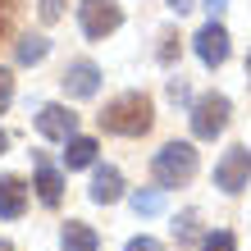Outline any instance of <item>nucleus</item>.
I'll use <instances>...</instances> for the list:
<instances>
[{"instance_id": "obj_23", "label": "nucleus", "mask_w": 251, "mask_h": 251, "mask_svg": "<svg viewBox=\"0 0 251 251\" xmlns=\"http://www.w3.org/2000/svg\"><path fill=\"white\" fill-rule=\"evenodd\" d=\"M169 96H174V100H187V82H183V78L169 82Z\"/></svg>"}, {"instance_id": "obj_9", "label": "nucleus", "mask_w": 251, "mask_h": 251, "mask_svg": "<svg viewBox=\"0 0 251 251\" xmlns=\"http://www.w3.org/2000/svg\"><path fill=\"white\" fill-rule=\"evenodd\" d=\"M23 210H27L23 178H0V219H19Z\"/></svg>"}, {"instance_id": "obj_24", "label": "nucleus", "mask_w": 251, "mask_h": 251, "mask_svg": "<svg viewBox=\"0 0 251 251\" xmlns=\"http://www.w3.org/2000/svg\"><path fill=\"white\" fill-rule=\"evenodd\" d=\"M205 9H210V14H215V19H219V14H224V9H228V0H205Z\"/></svg>"}, {"instance_id": "obj_7", "label": "nucleus", "mask_w": 251, "mask_h": 251, "mask_svg": "<svg viewBox=\"0 0 251 251\" xmlns=\"http://www.w3.org/2000/svg\"><path fill=\"white\" fill-rule=\"evenodd\" d=\"M73 128H78V114H73V110H64V105H41V114H37V132H41V137L69 142Z\"/></svg>"}, {"instance_id": "obj_21", "label": "nucleus", "mask_w": 251, "mask_h": 251, "mask_svg": "<svg viewBox=\"0 0 251 251\" xmlns=\"http://www.w3.org/2000/svg\"><path fill=\"white\" fill-rule=\"evenodd\" d=\"M128 251H165V247H160L155 238H132V242H128Z\"/></svg>"}, {"instance_id": "obj_26", "label": "nucleus", "mask_w": 251, "mask_h": 251, "mask_svg": "<svg viewBox=\"0 0 251 251\" xmlns=\"http://www.w3.org/2000/svg\"><path fill=\"white\" fill-rule=\"evenodd\" d=\"M5 146H9V137H5V128H0V155H5Z\"/></svg>"}, {"instance_id": "obj_16", "label": "nucleus", "mask_w": 251, "mask_h": 251, "mask_svg": "<svg viewBox=\"0 0 251 251\" xmlns=\"http://www.w3.org/2000/svg\"><path fill=\"white\" fill-rule=\"evenodd\" d=\"M132 210L137 215H160L165 210V197H160V192H137V197H132Z\"/></svg>"}, {"instance_id": "obj_2", "label": "nucleus", "mask_w": 251, "mask_h": 251, "mask_svg": "<svg viewBox=\"0 0 251 251\" xmlns=\"http://www.w3.org/2000/svg\"><path fill=\"white\" fill-rule=\"evenodd\" d=\"M151 169H155V183H160V187L187 183L192 174H197V146H192V142H165V146L155 151Z\"/></svg>"}, {"instance_id": "obj_10", "label": "nucleus", "mask_w": 251, "mask_h": 251, "mask_svg": "<svg viewBox=\"0 0 251 251\" xmlns=\"http://www.w3.org/2000/svg\"><path fill=\"white\" fill-rule=\"evenodd\" d=\"M124 197V178H119V169H96V178H92V201L96 205H110V201H119Z\"/></svg>"}, {"instance_id": "obj_11", "label": "nucleus", "mask_w": 251, "mask_h": 251, "mask_svg": "<svg viewBox=\"0 0 251 251\" xmlns=\"http://www.w3.org/2000/svg\"><path fill=\"white\" fill-rule=\"evenodd\" d=\"M37 197H41V205H60V197H64V178H60V169H50L46 160L37 165Z\"/></svg>"}, {"instance_id": "obj_12", "label": "nucleus", "mask_w": 251, "mask_h": 251, "mask_svg": "<svg viewBox=\"0 0 251 251\" xmlns=\"http://www.w3.org/2000/svg\"><path fill=\"white\" fill-rule=\"evenodd\" d=\"M64 146H69V151H64V165H69V169H87V165L96 160V142H92V137H69Z\"/></svg>"}, {"instance_id": "obj_13", "label": "nucleus", "mask_w": 251, "mask_h": 251, "mask_svg": "<svg viewBox=\"0 0 251 251\" xmlns=\"http://www.w3.org/2000/svg\"><path fill=\"white\" fill-rule=\"evenodd\" d=\"M60 247H64V251H96V233L87 228V224H64Z\"/></svg>"}, {"instance_id": "obj_18", "label": "nucleus", "mask_w": 251, "mask_h": 251, "mask_svg": "<svg viewBox=\"0 0 251 251\" xmlns=\"http://www.w3.org/2000/svg\"><path fill=\"white\" fill-rule=\"evenodd\" d=\"M174 238H178V242H192V238H197V215H192V210L174 224Z\"/></svg>"}, {"instance_id": "obj_22", "label": "nucleus", "mask_w": 251, "mask_h": 251, "mask_svg": "<svg viewBox=\"0 0 251 251\" xmlns=\"http://www.w3.org/2000/svg\"><path fill=\"white\" fill-rule=\"evenodd\" d=\"M174 41H178V37H165V46H160V60H165V64H174V55H178Z\"/></svg>"}, {"instance_id": "obj_17", "label": "nucleus", "mask_w": 251, "mask_h": 251, "mask_svg": "<svg viewBox=\"0 0 251 251\" xmlns=\"http://www.w3.org/2000/svg\"><path fill=\"white\" fill-rule=\"evenodd\" d=\"M201 251H238V238H233V233H210V238L201 242Z\"/></svg>"}, {"instance_id": "obj_19", "label": "nucleus", "mask_w": 251, "mask_h": 251, "mask_svg": "<svg viewBox=\"0 0 251 251\" xmlns=\"http://www.w3.org/2000/svg\"><path fill=\"white\" fill-rule=\"evenodd\" d=\"M9 100H14V73H9V69H0V114L9 110Z\"/></svg>"}, {"instance_id": "obj_8", "label": "nucleus", "mask_w": 251, "mask_h": 251, "mask_svg": "<svg viewBox=\"0 0 251 251\" xmlns=\"http://www.w3.org/2000/svg\"><path fill=\"white\" fill-rule=\"evenodd\" d=\"M64 92L69 96H78V100H87V96H96L100 92V69L92 64V60H78V64H69L64 69Z\"/></svg>"}, {"instance_id": "obj_4", "label": "nucleus", "mask_w": 251, "mask_h": 251, "mask_svg": "<svg viewBox=\"0 0 251 251\" xmlns=\"http://www.w3.org/2000/svg\"><path fill=\"white\" fill-rule=\"evenodd\" d=\"M78 23H82V32L100 41V37H110L114 27L124 23V9L114 5V0H82L78 5Z\"/></svg>"}, {"instance_id": "obj_3", "label": "nucleus", "mask_w": 251, "mask_h": 251, "mask_svg": "<svg viewBox=\"0 0 251 251\" xmlns=\"http://www.w3.org/2000/svg\"><path fill=\"white\" fill-rule=\"evenodd\" d=\"M228 128V96H219V92H205L197 105H192V132L197 137H219V132Z\"/></svg>"}, {"instance_id": "obj_28", "label": "nucleus", "mask_w": 251, "mask_h": 251, "mask_svg": "<svg viewBox=\"0 0 251 251\" xmlns=\"http://www.w3.org/2000/svg\"><path fill=\"white\" fill-rule=\"evenodd\" d=\"M247 73H251V60H247Z\"/></svg>"}, {"instance_id": "obj_20", "label": "nucleus", "mask_w": 251, "mask_h": 251, "mask_svg": "<svg viewBox=\"0 0 251 251\" xmlns=\"http://www.w3.org/2000/svg\"><path fill=\"white\" fill-rule=\"evenodd\" d=\"M60 14H64V0H41V19L46 23H55Z\"/></svg>"}, {"instance_id": "obj_5", "label": "nucleus", "mask_w": 251, "mask_h": 251, "mask_svg": "<svg viewBox=\"0 0 251 251\" xmlns=\"http://www.w3.org/2000/svg\"><path fill=\"white\" fill-rule=\"evenodd\" d=\"M247 183H251V151L247 146H233V151H224V160L215 165V187L242 192Z\"/></svg>"}, {"instance_id": "obj_25", "label": "nucleus", "mask_w": 251, "mask_h": 251, "mask_svg": "<svg viewBox=\"0 0 251 251\" xmlns=\"http://www.w3.org/2000/svg\"><path fill=\"white\" fill-rule=\"evenodd\" d=\"M169 9H174V14H187V9H192V0H169Z\"/></svg>"}, {"instance_id": "obj_27", "label": "nucleus", "mask_w": 251, "mask_h": 251, "mask_svg": "<svg viewBox=\"0 0 251 251\" xmlns=\"http://www.w3.org/2000/svg\"><path fill=\"white\" fill-rule=\"evenodd\" d=\"M0 251H9V242H0Z\"/></svg>"}, {"instance_id": "obj_6", "label": "nucleus", "mask_w": 251, "mask_h": 251, "mask_svg": "<svg viewBox=\"0 0 251 251\" xmlns=\"http://www.w3.org/2000/svg\"><path fill=\"white\" fill-rule=\"evenodd\" d=\"M192 41H197V55H201L205 69H219V64L228 60V32H224L219 23H205Z\"/></svg>"}, {"instance_id": "obj_1", "label": "nucleus", "mask_w": 251, "mask_h": 251, "mask_svg": "<svg viewBox=\"0 0 251 251\" xmlns=\"http://www.w3.org/2000/svg\"><path fill=\"white\" fill-rule=\"evenodd\" d=\"M151 100H146L142 92H124V96H114L105 114H100V128L114 132V137H142L146 128H151Z\"/></svg>"}, {"instance_id": "obj_15", "label": "nucleus", "mask_w": 251, "mask_h": 251, "mask_svg": "<svg viewBox=\"0 0 251 251\" xmlns=\"http://www.w3.org/2000/svg\"><path fill=\"white\" fill-rule=\"evenodd\" d=\"M19 9H23V0H0V37H14Z\"/></svg>"}, {"instance_id": "obj_14", "label": "nucleus", "mask_w": 251, "mask_h": 251, "mask_svg": "<svg viewBox=\"0 0 251 251\" xmlns=\"http://www.w3.org/2000/svg\"><path fill=\"white\" fill-rule=\"evenodd\" d=\"M50 50L46 37H19V46H14V55H19V64H41Z\"/></svg>"}]
</instances>
